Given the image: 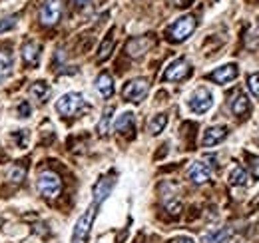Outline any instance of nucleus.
Returning a JSON list of instances; mask_svg holds the SVG:
<instances>
[{"label":"nucleus","mask_w":259,"mask_h":243,"mask_svg":"<svg viewBox=\"0 0 259 243\" xmlns=\"http://www.w3.org/2000/svg\"><path fill=\"white\" fill-rule=\"evenodd\" d=\"M98 206L96 201H92V206L82 213L74 225V231H72V243H88V237H90V229H92V223L96 219L98 213Z\"/></svg>","instance_id":"f257e3e1"},{"label":"nucleus","mask_w":259,"mask_h":243,"mask_svg":"<svg viewBox=\"0 0 259 243\" xmlns=\"http://www.w3.org/2000/svg\"><path fill=\"white\" fill-rule=\"evenodd\" d=\"M195 26H197V20H195L192 14H188V16H182V18H178L169 28H167V38L171 40V42H184V40H188L192 34H194Z\"/></svg>","instance_id":"f03ea898"},{"label":"nucleus","mask_w":259,"mask_h":243,"mask_svg":"<svg viewBox=\"0 0 259 243\" xmlns=\"http://www.w3.org/2000/svg\"><path fill=\"white\" fill-rule=\"evenodd\" d=\"M38 191L46 199H54L62 193V180L56 172H42L38 176Z\"/></svg>","instance_id":"7ed1b4c3"},{"label":"nucleus","mask_w":259,"mask_h":243,"mask_svg":"<svg viewBox=\"0 0 259 243\" xmlns=\"http://www.w3.org/2000/svg\"><path fill=\"white\" fill-rule=\"evenodd\" d=\"M84 106H86V102H84V98H82L78 92H68L64 96H60V100L56 102V112H58L60 116H64V118H72V116H76Z\"/></svg>","instance_id":"20e7f679"},{"label":"nucleus","mask_w":259,"mask_h":243,"mask_svg":"<svg viewBox=\"0 0 259 243\" xmlns=\"http://www.w3.org/2000/svg\"><path fill=\"white\" fill-rule=\"evenodd\" d=\"M148 92H150L148 80H146V78H136V80H130L128 84L124 86L122 96H124V100L138 104V102H142V100L148 96Z\"/></svg>","instance_id":"39448f33"},{"label":"nucleus","mask_w":259,"mask_h":243,"mask_svg":"<svg viewBox=\"0 0 259 243\" xmlns=\"http://www.w3.org/2000/svg\"><path fill=\"white\" fill-rule=\"evenodd\" d=\"M62 10H64V4L62 0H46L40 8V22L44 26H54L58 24L60 16H62Z\"/></svg>","instance_id":"423d86ee"},{"label":"nucleus","mask_w":259,"mask_h":243,"mask_svg":"<svg viewBox=\"0 0 259 243\" xmlns=\"http://www.w3.org/2000/svg\"><path fill=\"white\" fill-rule=\"evenodd\" d=\"M190 74H192L190 62L186 60V58H178V60H174L165 68L163 80H165V82H182V80H186Z\"/></svg>","instance_id":"0eeeda50"},{"label":"nucleus","mask_w":259,"mask_h":243,"mask_svg":"<svg viewBox=\"0 0 259 243\" xmlns=\"http://www.w3.org/2000/svg\"><path fill=\"white\" fill-rule=\"evenodd\" d=\"M188 104H190V108H192L194 114H205V112L213 106V96H211L209 90L199 88V90H195L194 94L190 96Z\"/></svg>","instance_id":"6e6552de"},{"label":"nucleus","mask_w":259,"mask_h":243,"mask_svg":"<svg viewBox=\"0 0 259 243\" xmlns=\"http://www.w3.org/2000/svg\"><path fill=\"white\" fill-rule=\"evenodd\" d=\"M152 46H154V38H152V36H136V38L128 40L126 52H128V56H132V58H140V56H144Z\"/></svg>","instance_id":"1a4fd4ad"},{"label":"nucleus","mask_w":259,"mask_h":243,"mask_svg":"<svg viewBox=\"0 0 259 243\" xmlns=\"http://www.w3.org/2000/svg\"><path fill=\"white\" fill-rule=\"evenodd\" d=\"M237 74H239V70H237L235 64H226L222 68H215L207 78L211 82H215V84H229V82H233L237 78Z\"/></svg>","instance_id":"9d476101"},{"label":"nucleus","mask_w":259,"mask_h":243,"mask_svg":"<svg viewBox=\"0 0 259 243\" xmlns=\"http://www.w3.org/2000/svg\"><path fill=\"white\" fill-rule=\"evenodd\" d=\"M188 178L194 183H197V185H201V183L209 182V178H211V168H209L207 164H203V161H194V164L190 166V170H188Z\"/></svg>","instance_id":"9b49d317"},{"label":"nucleus","mask_w":259,"mask_h":243,"mask_svg":"<svg viewBox=\"0 0 259 243\" xmlns=\"http://www.w3.org/2000/svg\"><path fill=\"white\" fill-rule=\"evenodd\" d=\"M226 138H227V128H224V126H213V128H207L205 130V134L201 138V146L203 148H211V146L224 142Z\"/></svg>","instance_id":"f8f14e48"},{"label":"nucleus","mask_w":259,"mask_h":243,"mask_svg":"<svg viewBox=\"0 0 259 243\" xmlns=\"http://www.w3.org/2000/svg\"><path fill=\"white\" fill-rule=\"evenodd\" d=\"M114 183H116L114 176H106V178L98 180V183L94 185V201H96L98 206H102V201H106V197L110 195Z\"/></svg>","instance_id":"ddd939ff"},{"label":"nucleus","mask_w":259,"mask_h":243,"mask_svg":"<svg viewBox=\"0 0 259 243\" xmlns=\"http://www.w3.org/2000/svg\"><path fill=\"white\" fill-rule=\"evenodd\" d=\"M40 44L38 42H26L24 46H22V62L26 64V66H30V68H36L38 66V62H40Z\"/></svg>","instance_id":"4468645a"},{"label":"nucleus","mask_w":259,"mask_h":243,"mask_svg":"<svg viewBox=\"0 0 259 243\" xmlns=\"http://www.w3.org/2000/svg\"><path fill=\"white\" fill-rule=\"evenodd\" d=\"M229 106H231V112H233L235 118H245V116L249 114V110H251V104H249L247 96L241 94V92L233 96V100H231Z\"/></svg>","instance_id":"2eb2a0df"},{"label":"nucleus","mask_w":259,"mask_h":243,"mask_svg":"<svg viewBox=\"0 0 259 243\" xmlns=\"http://www.w3.org/2000/svg\"><path fill=\"white\" fill-rule=\"evenodd\" d=\"M96 90L98 94L102 96V98H112L114 96V80H112V76L110 74H106V72H102L100 76L96 78Z\"/></svg>","instance_id":"dca6fc26"},{"label":"nucleus","mask_w":259,"mask_h":243,"mask_svg":"<svg viewBox=\"0 0 259 243\" xmlns=\"http://www.w3.org/2000/svg\"><path fill=\"white\" fill-rule=\"evenodd\" d=\"M116 132L118 134H132L136 130V120H134V114L132 112H124L122 116H118V120L114 124Z\"/></svg>","instance_id":"f3484780"},{"label":"nucleus","mask_w":259,"mask_h":243,"mask_svg":"<svg viewBox=\"0 0 259 243\" xmlns=\"http://www.w3.org/2000/svg\"><path fill=\"white\" fill-rule=\"evenodd\" d=\"M233 229L231 227H222V229H215L207 235H203V243H226L231 237Z\"/></svg>","instance_id":"a211bd4d"},{"label":"nucleus","mask_w":259,"mask_h":243,"mask_svg":"<svg viewBox=\"0 0 259 243\" xmlns=\"http://www.w3.org/2000/svg\"><path fill=\"white\" fill-rule=\"evenodd\" d=\"M10 70H12V54H10V50H0V84L8 78Z\"/></svg>","instance_id":"6ab92c4d"},{"label":"nucleus","mask_w":259,"mask_h":243,"mask_svg":"<svg viewBox=\"0 0 259 243\" xmlns=\"http://www.w3.org/2000/svg\"><path fill=\"white\" fill-rule=\"evenodd\" d=\"M165 126H167V114H158V116H154V118L150 120L148 130H150L152 136H160Z\"/></svg>","instance_id":"aec40b11"},{"label":"nucleus","mask_w":259,"mask_h":243,"mask_svg":"<svg viewBox=\"0 0 259 243\" xmlns=\"http://www.w3.org/2000/svg\"><path fill=\"white\" fill-rule=\"evenodd\" d=\"M30 94L38 102H46L50 98V86L46 82H34L32 86H30Z\"/></svg>","instance_id":"412c9836"},{"label":"nucleus","mask_w":259,"mask_h":243,"mask_svg":"<svg viewBox=\"0 0 259 243\" xmlns=\"http://www.w3.org/2000/svg\"><path fill=\"white\" fill-rule=\"evenodd\" d=\"M247 180L249 178H247L243 168H233L231 174H229V182L233 183V185H247Z\"/></svg>","instance_id":"4be33fe9"},{"label":"nucleus","mask_w":259,"mask_h":243,"mask_svg":"<svg viewBox=\"0 0 259 243\" xmlns=\"http://www.w3.org/2000/svg\"><path fill=\"white\" fill-rule=\"evenodd\" d=\"M112 48H114V36L110 34L104 42H102V46H100V52H98V60H106V58H110V54H112Z\"/></svg>","instance_id":"5701e85b"},{"label":"nucleus","mask_w":259,"mask_h":243,"mask_svg":"<svg viewBox=\"0 0 259 243\" xmlns=\"http://www.w3.org/2000/svg\"><path fill=\"white\" fill-rule=\"evenodd\" d=\"M112 112H114V108L110 106V108H106V112H104V116H102V120L98 124V132L102 134V136H106L108 134V126H110V120H112Z\"/></svg>","instance_id":"b1692460"},{"label":"nucleus","mask_w":259,"mask_h":243,"mask_svg":"<svg viewBox=\"0 0 259 243\" xmlns=\"http://www.w3.org/2000/svg\"><path fill=\"white\" fill-rule=\"evenodd\" d=\"M247 161H249V174L253 180H259V157L257 155H247Z\"/></svg>","instance_id":"393cba45"},{"label":"nucleus","mask_w":259,"mask_h":243,"mask_svg":"<svg viewBox=\"0 0 259 243\" xmlns=\"http://www.w3.org/2000/svg\"><path fill=\"white\" fill-rule=\"evenodd\" d=\"M247 86H249V92H251L255 98H259V72L251 74V76L247 78Z\"/></svg>","instance_id":"a878e982"},{"label":"nucleus","mask_w":259,"mask_h":243,"mask_svg":"<svg viewBox=\"0 0 259 243\" xmlns=\"http://www.w3.org/2000/svg\"><path fill=\"white\" fill-rule=\"evenodd\" d=\"M16 22H18V16H10V18H2L0 20V34L6 30H10V28H14L16 26Z\"/></svg>","instance_id":"bb28decb"},{"label":"nucleus","mask_w":259,"mask_h":243,"mask_svg":"<svg viewBox=\"0 0 259 243\" xmlns=\"http://www.w3.org/2000/svg\"><path fill=\"white\" fill-rule=\"evenodd\" d=\"M24 176H26V168H14L12 174H10V180L14 183H20L24 180Z\"/></svg>","instance_id":"cd10ccee"},{"label":"nucleus","mask_w":259,"mask_h":243,"mask_svg":"<svg viewBox=\"0 0 259 243\" xmlns=\"http://www.w3.org/2000/svg\"><path fill=\"white\" fill-rule=\"evenodd\" d=\"M30 114H32L30 104H28V102H22V104L18 106V116H20V118H30Z\"/></svg>","instance_id":"c85d7f7f"},{"label":"nucleus","mask_w":259,"mask_h":243,"mask_svg":"<svg viewBox=\"0 0 259 243\" xmlns=\"http://www.w3.org/2000/svg\"><path fill=\"white\" fill-rule=\"evenodd\" d=\"M171 2H174L178 8H186V6H190V2H192V0H171Z\"/></svg>","instance_id":"c756f323"},{"label":"nucleus","mask_w":259,"mask_h":243,"mask_svg":"<svg viewBox=\"0 0 259 243\" xmlns=\"http://www.w3.org/2000/svg\"><path fill=\"white\" fill-rule=\"evenodd\" d=\"M171 243H195V241L192 239V237H176Z\"/></svg>","instance_id":"7c9ffc66"},{"label":"nucleus","mask_w":259,"mask_h":243,"mask_svg":"<svg viewBox=\"0 0 259 243\" xmlns=\"http://www.w3.org/2000/svg\"><path fill=\"white\" fill-rule=\"evenodd\" d=\"M74 2H76V4H80V6H82V4H86V2H88V0H74Z\"/></svg>","instance_id":"2f4dec72"}]
</instances>
